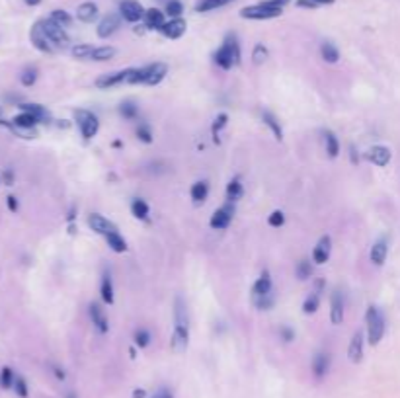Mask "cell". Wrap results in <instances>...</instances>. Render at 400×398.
<instances>
[{
  "instance_id": "83f0119b",
  "label": "cell",
  "mask_w": 400,
  "mask_h": 398,
  "mask_svg": "<svg viewBox=\"0 0 400 398\" xmlns=\"http://www.w3.org/2000/svg\"><path fill=\"white\" fill-rule=\"evenodd\" d=\"M22 108V112H27V114H31V116H35L39 121H45V123H49V119H51V116H49V112L43 108V106H39V104H22L20 106Z\"/></svg>"
},
{
  "instance_id": "60d3db41",
  "label": "cell",
  "mask_w": 400,
  "mask_h": 398,
  "mask_svg": "<svg viewBox=\"0 0 400 398\" xmlns=\"http://www.w3.org/2000/svg\"><path fill=\"white\" fill-rule=\"evenodd\" d=\"M184 12V4L180 0H166V14L170 18H180Z\"/></svg>"
},
{
  "instance_id": "6da1fadb",
  "label": "cell",
  "mask_w": 400,
  "mask_h": 398,
  "mask_svg": "<svg viewBox=\"0 0 400 398\" xmlns=\"http://www.w3.org/2000/svg\"><path fill=\"white\" fill-rule=\"evenodd\" d=\"M240 43H238V39H236L235 33H229L227 37H225V41H223V45L221 49L213 55V59H215V63L221 67V69L229 70L236 67V65H240Z\"/></svg>"
},
{
  "instance_id": "1f68e13d",
  "label": "cell",
  "mask_w": 400,
  "mask_h": 398,
  "mask_svg": "<svg viewBox=\"0 0 400 398\" xmlns=\"http://www.w3.org/2000/svg\"><path fill=\"white\" fill-rule=\"evenodd\" d=\"M242 193H244V187L240 184V180H238V178L231 180L229 186H227V199H229L231 203H235V201H238V199L242 197Z\"/></svg>"
},
{
  "instance_id": "5b68a950",
  "label": "cell",
  "mask_w": 400,
  "mask_h": 398,
  "mask_svg": "<svg viewBox=\"0 0 400 398\" xmlns=\"http://www.w3.org/2000/svg\"><path fill=\"white\" fill-rule=\"evenodd\" d=\"M74 119H76V123L80 127V133H82L84 139H92V137L98 135L100 121H98V117L92 112H88V110H76L74 112Z\"/></svg>"
},
{
  "instance_id": "f1b7e54d",
  "label": "cell",
  "mask_w": 400,
  "mask_h": 398,
  "mask_svg": "<svg viewBox=\"0 0 400 398\" xmlns=\"http://www.w3.org/2000/svg\"><path fill=\"white\" fill-rule=\"evenodd\" d=\"M207 195H209V186H207V182H195V184L191 186V199H193L195 203H203V201L207 199Z\"/></svg>"
},
{
  "instance_id": "6125c7cd",
  "label": "cell",
  "mask_w": 400,
  "mask_h": 398,
  "mask_svg": "<svg viewBox=\"0 0 400 398\" xmlns=\"http://www.w3.org/2000/svg\"><path fill=\"white\" fill-rule=\"evenodd\" d=\"M154 398H170V395L168 393H160V395H156Z\"/></svg>"
},
{
  "instance_id": "d6a6232c",
  "label": "cell",
  "mask_w": 400,
  "mask_h": 398,
  "mask_svg": "<svg viewBox=\"0 0 400 398\" xmlns=\"http://www.w3.org/2000/svg\"><path fill=\"white\" fill-rule=\"evenodd\" d=\"M324 140H326V152L330 158H336L340 152V142L336 139V135L332 131H324Z\"/></svg>"
},
{
  "instance_id": "9f6ffc18",
  "label": "cell",
  "mask_w": 400,
  "mask_h": 398,
  "mask_svg": "<svg viewBox=\"0 0 400 398\" xmlns=\"http://www.w3.org/2000/svg\"><path fill=\"white\" fill-rule=\"evenodd\" d=\"M281 336H283V340H285V342H291V340L295 338L293 330H291V328H287V326H283V328H281Z\"/></svg>"
},
{
  "instance_id": "f907efd6",
  "label": "cell",
  "mask_w": 400,
  "mask_h": 398,
  "mask_svg": "<svg viewBox=\"0 0 400 398\" xmlns=\"http://www.w3.org/2000/svg\"><path fill=\"white\" fill-rule=\"evenodd\" d=\"M148 342H150V334H148L146 330H137V332H135V344H137L139 348H146Z\"/></svg>"
},
{
  "instance_id": "d4e9b609",
  "label": "cell",
  "mask_w": 400,
  "mask_h": 398,
  "mask_svg": "<svg viewBox=\"0 0 400 398\" xmlns=\"http://www.w3.org/2000/svg\"><path fill=\"white\" fill-rule=\"evenodd\" d=\"M330 367V355L328 353H316L314 359H312V371L316 377H322V375L328 371Z\"/></svg>"
},
{
  "instance_id": "8992f818",
  "label": "cell",
  "mask_w": 400,
  "mask_h": 398,
  "mask_svg": "<svg viewBox=\"0 0 400 398\" xmlns=\"http://www.w3.org/2000/svg\"><path fill=\"white\" fill-rule=\"evenodd\" d=\"M39 23H41V27H43L45 35H47L49 41H51L53 45L61 47V49L69 47L71 39H69V35H67V31H65V27H61L59 23H55L53 20H51V18H49V20H39Z\"/></svg>"
},
{
  "instance_id": "7c38bea8",
  "label": "cell",
  "mask_w": 400,
  "mask_h": 398,
  "mask_svg": "<svg viewBox=\"0 0 400 398\" xmlns=\"http://www.w3.org/2000/svg\"><path fill=\"white\" fill-rule=\"evenodd\" d=\"M391 158H393V152H391L389 146L375 144V146H371V148L367 150V160L373 162L375 166H379V168H385L387 164L391 162Z\"/></svg>"
},
{
  "instance_id": "7bdbcfd3",
  "label": "cell",
  "mask_w": 400,
  "mask_h": 398,
  "mask_svg": "<svg viewBox=\"0 0 400 398\" xmlns=\"http://www.w3.org/2000/svg\"><path fill=\"white\" fill-rule=\"evenodd\" d=\"M131 213L137 217V219H146L148 217V205L142 201V199H135L131 203Z\"/></svg>"
},
{
  "instance_id": "4fadbf2b",
  "label": "cell",
  "mask_w": 400,
  "mask_h": 398,
  "mask_svg": "<svg viewBox=\"0 0 400 398\" xmlns=\"http://www.w3.org/2000/svg\"><path fill=\"white\" fill-rule=\"evenodd\" d=\"M186 29H188V23L186 20H182V18H172L170 22H166L162 27H160V33L168 37V39H180L184 33H186Z\"/></svg>"
},
{
  "instance_id": "d6986e66",
  "label": "cell",
  "mask_w": 400,
  "mask_h": 398,
  "mask_svg": "<svg viewBox=\"0 0 400 398\" xmlns=\"http://www.w3.org/2000/svg\"><path fill=\"white\" fill-rule=\"evenodd\" d=\"M330 250H332V240L330 236H322L318 240V244L314 246V252H312V260L316 264H326L330 258Z\"/></svg>"
},
{
  "instance_id": "d590c367",
  "label": "cell",
  "mask_w": 400,
  "mask_h": 398,
  "mask_svg": "<svg viewBox=\"0 0 400 398\" xmlns=\"http://www.w3.org/2000/svg\"><path fill=\"white\" fill-rule=\"evenodd\" d=\"M114 55H116V49H114V47H110V45L96 47L90 59H92V61H98V63H102V61H108V59H112Z\"/></svg>"
},
{
  "instance_id": "ba28073f",
  "label": "cell",
  "mask_w": 400,
  "mask_h": 398,
  "mask_svg": "<svg viewBox=\"0 0 400 398\" xmlns=\"http://www.w3.org/2000/svg\"><path fill=\"white\" fill-rule=\"evenodd\" d=\"M233 217H235V205L229 201L227 205H223L221 209H217L213 213L209 225H211V229H215V231H223V229H227L231 225Z\"/></svg>"
},
{
  "instance_id": "9c48e42d",
  "label": "cell",
  "mask_w": 400,
  "mask_h": 398,
  "mask_svg": "<svg viewBox=\"0 0 400 398\" xmlns=\"http://www.w3.org/2000/svg\"><path fill=\"white\" fill-rule=\"evenodd\" d=\"M129 74H131V69L125 70H118V72H110V74H104L96 80V86L102 88V90H108V88H114V86H119L123 82L129 80Z\"/></svg>"
},
{
  "instance_id": "f35d334b",
  "label": "cell",
  "mask_w": 400,
  "mask_h": 398,
  "mask_svg": "<svg viewBox=\"0 0 400 398\" xmlns=\"http://www.w3.org/2000/svg\"><path fill=\"white\" fill-rule=\"evenodd\" d=\"M51 20L55 23H59L61 27H69L72 23V18L69 12H65V10H53L51 12Z\"/></svg>"
},
{
  "instance_id": "4316f807",
  "label": "cell",
  "mask_w": 400,
  "mask_h": 398,
  "mask_svg": "<svg viewBox=\"0 0 400 398\" xmlns=\"http://www.w3.org/2000/svg\"><path fill=\"white\" fill-rule=\"evenodd\" d=\"M231 2H235V0H197L195 12H211V10L223 8V6L231 4Z\"/></svg>"
},
{
  "instance_id": "ac0fdd59",
  "label": "cell",
  "mask_w": 400,
  "mask_h": 398,
  "mask_svg": "<svg viewBox=\"0 0 400 398\" xmlns=\"http://www.w3.org/2000/svg\"><path fill=\"white\" fill-rule=\"evenodd\" d=\"M144 27L146 29H158L160 31V27L166 23L164 20V12L162 10H158V8H148L146 12H144Z\"/></svg>"
},
{
  "instance_id": "b9f144b4",
  "label": "cell",
  "mask_w": 400,
  "mask_h": 398,
  "mask_svg": "<svg viewBox=\"0 0 400 398\" xmlns=\"http://www.w3.org/2000/svg\"><path fill=\"white\" fill-rule=\"evenodd\" d=\"M119 114L125 117V119H135V117L139 116V108L133 104V102H125V104H121L119 106Z\"/></svg>"
},
{
  "instance_id": "bcb514c9",
  "label": "cell",
  "mask_w": 400,
  "mask_h": 398,
  "mask_svg": "<svg viewBox=\"0 0 400 398\" xmlns=\"http://www.w3.org/2000/svg\"><path fill=\"white\" fill-rule=\"evenodd\" d=\"M312 273V267H310V262L308 260H301L297 264V277L299 279H308Z\"/></svg>"
},
{
  "instance_id": "30bf717a",
  "label": "cell",
  "mask_w": 400,
  "mask_h": 398,
  "mask_svg": "<svg viewBox=\"0 0 400 398\" xmlns=\"http://www.w3.org/2000/svg\"><path fill=\"white\" fill-rule=\"evenodd\" d=\"M119 25H121V16L119 14H108V16L102 18V22L98 23L96 33H98V37L106 39V37H110V35H114L118 31Z\"/></svg>"
},
{
  "instance_id": "52a82bcc",
  "label": "cell",
  "mask_w": 400,
  "mask_h": 398,
  "mask_svg": "<svg viewBox=\"0 0 400 398\" xmlns=\"http://www.w3.org/2000/svg\"><path fill=\"white\" fill-rule=\"evenodd\" d=\"M144 8L137 0H121L119 2V16L129 23H137L144 18Z\"/></svg>"
},
{
  "instance_id": "ab89813d",
  "label": "cell",
  "mask_w": 400,
  "mask_h": 398,
  "mask_svg": "<svg viewBox=\"0 0 400 398\" xmlns=\"http://www.w3.org/2000/svg\"><path fill=\"white\" fill-rule=\"evenodd\" d=\"M227 123H229V116H227V114H219L217 119L213 121L211 133H213V140H215V142H219V133H221L223 127H227Z\"/></svg>"
},
{
  "instance_id": "4dcf8cb0",
  "label": "cell",
  "mask_w": 400,
  "mask_h": 398,
  "mask_svg": "<svg viewBox=\"0 0 400 398\" xmlns=\"http://www.w3.org/2000/svg\"><path fill=\"white\" fill-rule=\"evenodd\" d=\"M106 240H108V246L114 250V252H118V254H121V252H125L127 250V242L123 240V236L116 231V233H110L108 236H106Z\"/></svg>"
},
{
  "instance_id": "816d5d0a",
  "label": "cell",
  "mask_w": 400,
  "mask_h": 398,
  "mask_svg": "<svg viewBox=\"0 0 400 398\" xmlns=\"http://www.w3.org/2000/svg\"><path fill=\"white\" fill-rule=\"evenodd\" d=\"M267 223H269V227H281L283 223H285V215H283L281 211H273L271 215H269V219H267Z\"/></svg>"
},
{
  "instance_id": "db71d44e",
  "label": "cell",
  "mask_w": 400,
  "mask_h": 398,
  "mask_svg": "<svg viewBox=\"0 0 400 398\" xmlns=\"http://www.w3.org/2000/svg\"><path fill=\"white\" fill-rule=\"evenodd\" d=\"M6 205H8V209L12 211V213H16L18 211V199L14 195H8L6 197Z\"/></svg>"
},
{
  "instance_id": "91938a15",
  "label": "cell",
  "mask_w": 400,
  "mask_h": 398,
  "mask_svg": "<svg viewBox=\"0 0 400 398\" xmlns=\"http://www.w3.org/2000/svg\"><path fill=\"white\" fill-rule=\"evenodd\" d=\"M316 6H326V4H334V0H312Z\"/></svg>"
},
{
  "instance_id": "680465c9",
  "label": "cell",
  "mask_w": 400,
  "mask_h": 398,
  "mask_svg": "<svg viewBox=\"0 0 400 398\" xmlns=\"http://www.w3.org/2000/svg\"><path fill=\"white\" fill-rule=\"evenodd\" d=\"M350 158H352V164H357L359 162V154H357V152H355V146H350Z\"/></svg>"
},
{
  "instance_id": "603a6c76",
  "label": "cell",
  "mask_w": 400,
  "mask_h": 398,
  "mask_svg": "<svg viewBox=\"0 0 400 398\" xmlns=\"http://www.w3.org/2000/svg\"><path fill=\"white\" fill-rule=\"evenodd\" d=\"M387 254H389V244L387 240H377L375 244L371 246V252H369V258L375 265H383L385 260H387Z\"/></svg>"
},
{
  "instance_id": "484cf974",
  "label": "cell",
  "mask_w": 400,
  "mask_h": 398,
  "mask_svg": "<svg viewBox=\"0 0 400 398\" xmlns=\"http://www.w3.org/2000/svg\"><path fill=\"white\" fill-rule=\"evenodd\" d=\"M320 55H322V59L330 63V65H334V63H338L340 61V51H338V47L334 45V43H330V41H324L322 45H320Z\"/></svg>"
},
{
  "instance_id": "44dd1931",
  "label": "cell",
  "mask_w": 400,
  "mask_h": 398,
  "mask_svg": "<svg viewBox=\"0 0 400 398\" xmlns=\"http://www.w3.org/2000/svg\"><path fill=\"white\" fill-rule=\"evenodd\" d=\"M76 18L84 23H92L98 18V4H94V2H82L76 8Z\"/></svg>"
},
{
  "instance_id": "7a4b0ae2",
  "label": "cell",
  "mask_w": 400,
  "mask_h": 398,
  "mask_svg": "<svg viewBox=\"0 0 400 398\" xmlns=\"http://www.w3.org/2000/svg\"><path fill=\"white\" fill-rule=\"evenodd\" d=\"M168 67L164 63H152V65H146L142 69H131L129 74V84H146V86H156L164 80Z\"/></svg>"
},
{
  "instance_id": "5bb4252c",
  "label": "cell",
  "mask_w": 400,
  "mask_h": 398,
  "mask_svg": "<svg viewBox=\"0 0 400 398\" xmlns=\"http://www.w3.org/2000/svg\"><path fill=\"white\" fill-rule=\"evenodd\" d=\"M29 37H31V43L35 45V49H39V51H43V53H53V43L49 41V37L45 35V31H43V27H41L39 22L33 23Z\"/></svg>"
},
{
  "instance_id": "681fc988",
  "label": "cell",
  "mask_w": 400,
  "mask_h": 398,
  "mask_svg": "<svg viewBox=\"0 0 400 398\" xmlns=\"http://www.w3.org/2000/svg\"><path fill=\"white\" fill-rule=\"evenodd\" d=\"M254 304L262 308V310H267V308H271V304H273V297H271V293L269 295H264V297H256V299H252Z\"/></svg>"
},
{
  "instance_id": "74e56055",
  "label": "cell",
  "mask_w": 400,
  "mask_h": 398,
  "mask_svg": "<svg viewBox=\"0 0 400 398\" xmlns=\"http://www.w3.org/2000/svg\"><path fill=\"white\" fill-rule=\"evenodd\" d=\"M318 304H320V295H318V293H310L305 299V303H303V312H305V314L316 312V310H318Z\"/></svg>"
},
{
  "instance_id": "836d02e7",
  "label": "cell",
  "mask_w": 400,
  "mask_h": 398,
  "mask_svg": "<svg viewBox=\"0 0 400 398\" xmlns=\"http://www.w3.org/2000/svg\"><path fill=\"white\" fill-rule=\"evenodd\" d=\"M174 320L176 324H182V326H189L188 324V312H186V304L184 301L178 297L176 299V308H174Z\"/></svg>"
},
{
  "instance_id": "ee69618b",
  "label": "cell",
  "mask_w": 400,
  "mask_h": 398,
  "mask_svg": "<svg viewBox=\"0 0 400 398\" xmlns=\"http://www.w3.org/2000/svg\"><path fill=\"white\" fill-rule=\"evenodd\" d=\"M14 371L10 369V367H4L2 371H0V387L2 389H12L14 387Z\"/></svg>"
},
{
  "instance_id": "11a10c76",
  "label": "cell",
  "mask_w": 400,
  "mask_h": 398,
  "mask_svg": "<svg viewBox=\"0 0 400 398\" xmlns=\"http://www.w3.org/2000/svg\"><path fill=\"white\" fill-rule=\"evenodd\" d=\"M295 4H297L299 8H308V10H314V8H318V6H316L312 0H297Z\"/></svg>"
},
{
  "instance_id": "3957f363",
  "label": "cell",
  "mask_w": 400,
  "mask_h": 398,
  "mask_svg": "<svg viewBox=\"0 0 400 398\" xmlns=\"http://www.w3.org/2000/svg\"><path fill=\"white\" fill-rule=\"evenodd\" d=\"M365 322H367V340H369L371 346H377L385 336V318H383V314L379 312L377 306L371 304L367 308Z\"/></svg>"
},
{
  "instance_id": "be15d7a7",
  "label": "cell",
  "mask_w": 400,
  "mask_h": 398,
  "mask_svg": "<svg viewBox=\"0 0 400 398\" xmlns=\"http://www.w3.org/2000/svg\"><path fill=\"white\" fill-rule=\"evenodd\" d=\"M141 397H144V393H142V391H135V398H141Z\"/></svg>"
},
{
  "instance_id": "cb8c5ba5",
  "label": "cell",
  "mask_w": 400,
  "mask_h": 398,
  "mask_svg": "<svg viewBox=\"0 0 400 398\" xmlns=\"http://www.w3.org/2000/svg\"><path fill=\"white\" fill-rule=\"evenodd\" d=\"M37 117L31 116V114H27V112H22L20 116H16L12 119V125L14 127H18V129H33L35 125H37Z\"/></svg>"
},
{
  "instance_id": "2e32d148",
  "label": "cell",
  "mask_w": 400,
  "mask_h": 398,
  "mask_svg": "<svg viewBox=\"0 0 400 398\" xmlns=\"http://www.w3.org/2000/svg\"><path fill=\"white\" fill-rule=\"evenodd\" d=\"M330 322L334 326L342 324L344 322V301H342V295L340 291H334L332 293V301H330Z\"/></svg>"
},
{
  "instance_id": "e0dca14e",
  "label": "cell",
  "mask_w": 400,
  "mask_h": 398,
  "mask_svg": "<svg viewBox=\"0 0 400 398\" xmlns=\"http://www.w3.org/2000/svg\"><path fill=\"white\" fill-rule=\"evenodd\" d=\"M348 357L352 363H359L363 359V332L361 330H357L352 336V342L348 348Z\"/></svg>"
},
{
  "instance_id": "ffe728a7",
  "label": "cell",
  "mask_w": 400,
  "mask_h": 398,
  "mask_svg": "<svg viewBox=\"0 0 400 398\" xmlns=\"http://www.w3.org/2000/svg\"><path fill=\"white\" fill-rule=\"evenodd\" d=\"M90 318H92V324H94L96 330H98L100 334H106V332H108V328H110L108 318H106V314H104V308L98 303L90 304Z\"/></svg>"
},
{
  "instance_id": "277c9868",
  "label": "cell",
  "mask_w": 400,
  "mask_h": 398,
  "mask_svg": "<svg viewBox=\"0 0 400 398\" xmlns=\"http://www.w3.org/2000/svg\"><path fill=\"white\" fill-rule=\"evenodd\" d=\"M283 8H275V6H269L267 2H260L254 6H246L240 10V16L244 20H271V18H277L281 16Z\"/></svg>"
},
{
  "instance_id": "c3c4849f",
  "label": "cell",
  "mask_w": 400,
  "mask_h": 398,
  "mask_svg": "<svg viewBox=\"0 0 400 398\" xmlns=\"http://www.w3.org/2000/svg\"><path fill=\"white\" fill-rule=\"evenodd\" d=\"M20 80H22V84L24 86H33L35 84V80H37V70L35 69H25L22 72V76H20Z\"/></svg>"
},
{
  "instance_id": "7dc6e473",
  "label": "cell",
  "mask_w": 400,
  "mask_h": 398,
  "mask_svg": "<svg viewBox=\"0 0 400 398\" xmlns=\"http://www.w3.org/2000/svg\"><path fill=\"white\" fill-rule=\"evenodd\" d=\"M137 137H139V140H142V142H152V131H150V127L146 125V123H141L139 127H137Z\"/></svg>"
},
{
  "instance_id": "f546056e",
  "label": "cell",
  "mask_w": 400,
  "mask_h": 398,
  "mask_svg": "<svg viewBox=\"0 0 400 398\" xmlns=\"http://www.w3.org/2000/svg\"><path fill=\"white\" fill-rule=\"evenodd\" d=\"M262 119H264V123L271 129V133H273V137L277 140L283 139V131H281V125H279V121L275 119V116L273 114H269V112H264L262 114Z\"/></svg>"
},
{
  "instance_id": "f5cc1de1",
  "label": "cell",
  "mask_w": 400,
  "mask_h": 398,
  "mask_svg": "<svg viewBox=\"0 0 400 398\" xmlns=\"http://www.w3.org/2000/svg\"><path fill=\"white\" fill-rule=\"evenodd\" d=\"M14 389H16V395L22 398H27V385H25V381L22 377H18L16 381H14Z\"/></svg>"
},
{
  "instance_id": "7402d4cb",
  "label": "cell",
  "mask_w": 400,
  "mask_h": 398,
  "mask_svg": "<svg viewBox=\"0 0 400 398\" xmlns=\"http://www.w3.org/2000/svg\"><path fill=\"white\" fill-rule=\"evenodd\" d=\"M269 293H271V275H269V271H264L252 287V299L269 295Z\"/></svg>"
},
{
  "instance_id": "9a60e30c",
  "label": "cell",
  "mask_w": 400,
  "mask_h": 398,
  "mask_svg": "<svg viewBox=\"0 0 400 398\" xmlns=\"http://www.w3.org/2000/svg\"><path fill=\"white\" fill-rule=\"evenodd\" d=\"M88 225H90V229L98 234H104V236H108L110 233H116L118 231V227L112 223V221H108L106 217H102V215H98V213H92L90 217H88Z\"/></svg>"
},
{
  "instance_id": "e575fe53",
  "label": "cell",
  "mask_w": 400,
  "mask_h": 398,
  "mask_svg": "<svg viewBox=\"0 0 400 398\" xmlns=\"http://www.w3.org/2000/svg\"><path fill=\"white\" fill-rule=\"evenodd\" d=\"M102 299H104V303L108 304L114 303V285H112L110 273H106L104 279H102Z\"/></svg>"
},
{
  "instance_id": "8fae6325",
  "label": "cell",
  "mask_w": 400,
  "mask_h": 398,
  "mask_svg": "<svg viewBox=\"0 0 400 398\" xmlns=\"http://www.w3.org/2000/svg\"><path fill=\"white\" fill-rule=\"evenodd\" d=\"M188 340H189V326H182V324H176L174 326V334H172V340H170V348L174 353H184L188 348Z\"/></svg>"
},
{
  "instance_id": "94428289",
  "label": "cell",
  "mask_w": 400,
  "mask_h": 398,
  "mask_svg": "<svg viewBox=\"0 0 400 398\" xmlns=\"http://www.w3.org/2000/svg\"><path fill=\"white\" fill-rule=\"evenodd\" d=\"M25 4L27 6H37V4H41V0H25Z\"/></svg>"
},
{
  "instance_id": "8d00e7d4",
  "label": "cell",
  "mask_w": 400,
  "mask_h": 398,
  "mask_svg": "<svg viewBox=\"0 0 400 398\" xmlns=\"http://www.w3.org/2000/svg\"><path fill=\"white\" fill-rule=\"evenodd\" d=\"M94 49L96 47H92L90 43H78V45L72 47V57L74 59H90Z\"/></svg>"
},
{
  "instance_id": "6f0895ef",
  "label": "cell",
  "mask_w": 400,
  "mask_h": 398,
  "mask_svg": "<svg viewBox=\"0 0 400 398\" xmlns=\"http://www.w3.org/2000/svg\"><path fill=\"white\" fill-rule=\"evenodd\" d=\"M4 184H6V186H12V184H14V172H12V170H6V172H4Z\"/></svg>"
},
{
  "instance_id": "f6af8a7d",
  "label": "cell",
  "mask_w": 400,
  "mask_h": 398,
  "mask_svg": "<svg viewBox=\"0 0 400 398\" xmlns=\"http://www.w3.org/2000/svg\"><path fill=\"white\" fill-rule=\"evenodd\" d=\"M266 59H267V49L262 45V43H258V45L254 47V51H252V63L254 65H264Z\"/></svg>"
}]
</instances>
